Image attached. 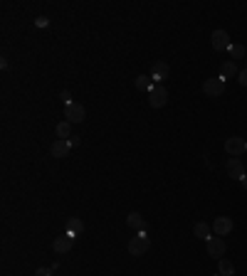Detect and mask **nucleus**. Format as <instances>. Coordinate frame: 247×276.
I'll use <instances>...</instances> for the list:
<instances>
[{
	"instance_id": "6e6552de",
	"label": "nucleus",
	"mask_w": 247,
	"mask_h": 276,
	"mask_svg": "<svg viewBox=\"0 0 247 276\" xmlns=\"http://www.w3.org/2000/svg\"><path fill=\"white\" fill-rule=\"evenodd\" d=\"M212 232H215V237H227L232 232V217H217L212 222Z\"/></svg>"
},
{
	"instance_id": "1a4fd4ad",
	"label": "nucleus",
	"mask_w": 247,
	"mask_h": 276,
	"mask_svg": "<svg viewBox=\"0 0 247 276\" xmlns=\"http://www.w3.org/2000/svg\"><path fill=\"white\" fill-rule=\"evenodd\" d=\"M72 244H74V237H70V234H62V237H55V242H52V249H55V254H67V251L72 249Z\"/></svg>"
},
{
	"instance_id": "412c9836",
	"label": "nucleus",
	"mask_w": 247,
	"mask_h": 276,
	"mask_svg": "<svg viewBox=\"0 0 247 276\" xmlns=\"http://www.w3.org/2000/svg\"><path fill=\"white\" fill-rule=\"evenodd\" d=\"M52 271H55V269H47V266H42V269H37V271H35V276H52Z\"/></svg>"
},
{
	"instance_id": "dca6fc26",
	"label": "nucleus",
	"mask_w": 247,
	"mask_h": 276,
	"mask_svg": "<svg viewBox=\"0 0 247 276\" xmlns=\"http://www.w3.org/2000/svg\"><path fill=\"white\" fill-rule=\"evenodd\" d=\"M55 133H57V138H62V141H70L72 136V123L70 121H62V123H57V128H55Z\"/></svg>"
},
{
	"instance_id": "4be33fe9",
	"label": "nucleus",
	"mask_w": 247,
	"mask_h": 276,
	"mask_svg": "<svg viewBox=\"0 0 247 276\" xmlns=\"http://www.w3.org/2000/svg\"><path fill=\"white\" fill-rule=\"evenodd\" d=\"M237 82H240V84H242V87H247V69H245V72H240V74H237Z\"/></svg>"
},
{
	"instance_id": "423d86ee",
	"label": "nucleus",
	"mask_w": 247,
	"mask_h": 276,
	"mask_svg": "<svg viewBox=\"0 0 247 276\" xmlns=\"http://www.w3.org/2000/svg\"><path fill=\"white\" fill-rule=\"evenodd\" d=\"M210 42H212V50H217V52H222V50H230V35L225 32V30H215L212 35H210Z\"/></svg>"
},
{
	"instance_id": "20e7f679",
	"label": "nucleus",
	"mask_w": 247,
	"mask_h": 276,
	"mask_svg": "<svg viewBox=\"0 0 247 276\" xmlns=\"http://www.w3.org/2000/svg\"><path fill=\"white\" fill-rule=\"evenodd\" d=\"M205 249H208V254L212 256V259H222L225 256V251H227V244H225V239L222 237H210L208 242H205Z\"/></svg>"
},
{
	"instance_id": "f8f14e48",
	"label": "nucleus",
	"mask_w": 247,
	"mask_h": 276,
	"mask_svg": "<svg viewBox=\"0 0 247 276\" xmlns=\"http://www.w3.org/2000/svg\"><path fill=\"white\" fill-rule=\"evenodd\" d=\"M70 151H72V143H70V141L57 138V141L52 143V155H55V158H67Z\"/></svg>"
},
{
	"instance_id": "5701e85b",
	"label": "nucleus",
	"mask_w": 247,
	"mask_h": 276,
	"mask_svg": "<svg viewBox=\"0 0 247 276\" xmlns=\"http://www.w3.org/2000/svg\"><path fill=\"white\" fill-rule=\"evenodd\" d=\"M60 99H62V101H65V104H70V101H72V94H70V92H67V89H65V92H62V94H60Z\"/></svg>"
},
{
	"instance_id": "a211bd4d",
	"label": "nucleus",
	"mask_w": 247,
	"mask_h": 276,
	"mask_svg": "<svg viewBox=\"0 0 247 276\" xmlns=\"http://www.w3.org/2000/svg\"><path fill=\"white\" fill-rule=\"evenodd\" d=\"M217 274H220V276H232V274H235L232 261H227V259L222 256V259H220V264H217Z\"/></svg>"
},
{
	"instance_id": "9b49d317",
	"label": "nucleus",
	"mask_w": 247,
	"mask_h": 276,
	"mask_svg": "<svg viewBox=\"0 0 247 276\" xmlns=\"http://www.w3.org/2000/svg\"><path fill=\"white\" fill-rule=\"evenodd\" d=\"M227 173H230V178L242 180V178H245V165H242V160H240V158H230V160H227Z\"/></svg>"
},
{
	"instance_id": "393cba45",
	"label": "nucleus",
	"mask_w": 247,
	"mask_h": 276,
	"mask_svg": "<svg viewBox=\"0 0 247 276\" xmlns=\"http://www.w3.org/2000/svg\"><path fill=\"white\" fill-rule=\"evenodd\" d=\"M240 185H242V187H245V190H247V175H245V178H242V180H240Z\"/></svg>"
},
{
	"instance_id": "9d476101",
	"label": "nucleus",
	"mask_w": 247,
	"mask_h": 276,
	"mask_svg": "<svg viewBox=\"0 0 247 276\" xmlns=\"http://www.w3.org/2000/svg\"><path fill=\"white\" fill-rule=\"evenodd\" d=\"M168 64L166 62H153V67H151V79L156 82V84H161V82H166L168 79Z\"/></svg>"
},
{
	"instance_id": "f3484780",
	"label": "nucleus",
	"mask_w": 247,
	"mask_h": 276,
	"mask_svg": "<svg viewBox=\"0 0 247 276\" xmlns=\"http://www.w3.org/2000/svg\"><path fill=\"white\" fill-rule=\"evenodd\" d=\"M193 234H195V237H200V239H205V242L212 237V234H210V227H208V222H198V224L193 227Z\"/></svg>"
},
{
	"instance_id": "f03ea898",
	"label": "nucleus",
	"mask_w": 247,
	"mask_h": 276,
	"mask_svg": "<svg viewBox=\"0 0 247 276\" xmlns=\"http://www.w3.org/2000/svg\"><path fill=\"white\" fill-rule=\"evenodd\" d=\"M166 101H168V89L163 84H153L148 92V104L153 109H161V106H166Z\"/></svg>"
},
{
	"instance_id": "f257e3e1",
	"label": "nucleus",
	"mask_w": 247,
	"mask_h": 276,
	"mask_svg": "<svg viewBox=\"0 0 247 276\" xmlns=\"http://www.w3.org/2000/svg\"><path fill=\"white\" fill-rule=\"evenodd\" d=\"M148 246H151L148 234H146V232H139V234L131 237V242H129V254H131V256H143V254L148 251Z\"/></svg>"
},
{
	"instance_id": "b1692460",
	"label": "nucleus",
	"mask_w": 247,
	"mask_h": 276,
	"mask_svg": "<svg viewBox=\"0 0 247 276\" xmlns=\"http://www.w3.org/2000/svg\"><path fill=\"white\" fill-rule=\"evenodd\" d=\"M70 143H72V148H77V146H79V136H74V138H70Z\"/></svg>"
},
{
	"instance_id": "ddd939ff",
	"label": "nucleus",
	"mask_w": 247,
	"mask_h": 276,
	"mask_svg": "<svg viewBox=\"0 0 247 276\" xmlns=\"http://www.w3.org/2000/svg\"><path fill=\"white\" fill-rule=\"evenodd\" d=\"M126 224H129L131 229H136V232H146V219H143L141 212H131V215L126 217Z\"/></svg>"
},
{
	"instance_id": "aec40b11",
	"label": "nucleus",
	"mask_w": 247,
	"mask_h": 276,
	"mask_svg": "<svg viewBox=\"0 0 247 276\" xmlns=\"http://www.w3.org/2000/svg\"><path fill=\"white\" fill-rule=\"evenodd\" d=\"M227 52H230L232 62H235V60H242V57H245V47H242V45H230V50H227Z\"/></svg>"
},
{
	"instance_id": "4468645a",
	"label": "nucleus",
	"mask_w": 247,
	"mask_h": 276,
	"mask_svg": "<svg viewBox=\"0 0 247 276\" xmlns=\"http://www.w3.org/2000/svg\"><path fill=\"white\" fill-rule=\"evenodd\" d=\"M240 72H237V64L230 60V62H225L222 67H220V79L225 82V79H232V77H237Z\"/></svg>"
},
{
	"instance_id": "39448f33",
	"label": "nucleus",
	"mask_w": 247,
	"mask_h": 276,
	"mask_svg": "<svg viewBox=\"0 0 247 276\" xmlns=\"http://www.w3.org/2000/svg\"><path fill=\"white\" fill-rule=\"evenodd\" d=\"M203 92H205V96H222V92H225V82H222L220 77H215V79H205V82H203Z\"/></svg>"
},
{
	"instance_id": "6ab92c4d",
	"label": "nucleus",
	"mask_w": 247,
	"mask_h": 276,
	"mask_svg": "<svg viewBox=\"0 0 247 276\" xmlns=\"http://www.w3.org/2000/svg\"><path fill=\"white\" fill-rule=\"evenodd\" d=\"M151 87H153L151 84V77H146V74H139L136 77V89L139 92H151Z\"/></svg>"
},
{
	"instance_id": "7ed1b4c3",
	"label": "nucleus",
	"mask_w": 247,
	"mask_h": 276,
	"mask_svg": "<svg viewBox=\"0 0 247 276\" xmlns=\"http://www.w3.org/2000/svg\"><path fill=\"white\" fill-rule=\"evenodd\" d=\"M84 116H87V111H84V106H82V104H77V101L65 104V119H67L70 123H82V121H84Z\"/></svg>"
},
{
	"instance_id": "0eeeda50",
	"label": "nucleus",
	"mask_w": 247,
	"mask_h": 276,
	"mask_svg": "<svg viewBox=\"0 0 247 276\" xmlns=\"http://www.w3.org/2000/svg\"><path fill=\"white\" fill-rule=\"evenodd\" d=\"M225 151H227L232 158H237V155H242V153L247 151V141H242V138L232 136V138H227V141H225Z\"/></svg>"
},
{
	"instance_id": "2eb2a0df",
	"label": "nucleus",
	"mask_w": 247,
	"mask_h": 276,
	"mask_svg": "<svg viewBox=\"0 0 247 276\" xmlns=\"http://www.w3.org/2000/svg\"><path fill=\"white\" fill-rule=\"evenodd\" d=\"M84 232V222L79 219V217H72L70 222H67V234L70 237H79Z\"/></svg>"
}]
</instances>
